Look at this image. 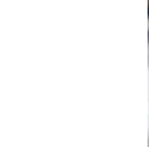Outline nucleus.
I'll return each mask as SVG.
<instances>
[{
    "mask_svg": "<svg viewBox=\"0 0 149 147\" xmlns=\"http://www.w3.org/2000/svg\"><path fill=\"white\" fill-rule=\"evenodd\" d=\"M148 17H149V0H148Z\"/></svg>",
    "mask_w": 149,
    "mask_h": 147,
    "instance_id": "obj_1",
    "label": "nucleus"
}]
</instances>
